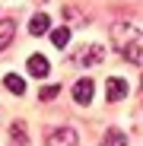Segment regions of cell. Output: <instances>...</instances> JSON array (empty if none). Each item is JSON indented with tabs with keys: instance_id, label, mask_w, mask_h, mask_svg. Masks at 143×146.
Here are the masks:
<instances>
[{
	"instance_id": "cell-1",
	"label": "cell",
	"mask_w": 143,
	"mask_h": 146,
	"mask_svg": "<svg viewBox=\"0 0 143 146\" xmlns=\"http://www.w3.org/2000/svg\"><path fill=\"white\" fill-rule=\"evenodd\" d=\"M111 48L121 54L127 64H140L143 60V32L134 29L130 22H114L111 26Z\"/></svg>"
},
{
	"instance_id": "cell-2",
	"label": "cell",
	"mask_w": 143,
	"mask_h": 146,
	"mask_svg": "<svg viewBox=\"0 0 143 146\" xmlns=\"http://www.w3.org/2000/svg\"><path fill=\"white\" fill-rule=\"evenodd\" d=\"M102 57H105L102 44H86L70 57V67H95V64H102Z\"/></svg>"
},
{
	"instance_id": "cell-3",
	"label": "cell",
	"mask_w": 143,
	"mask_h": 146,
	"mask_svg": "<svg viewBox=\"0 0 143 146\" xmlns=\"http://www.w3.org/2000/svg\"><path fill=\"white\" fill-rule=\"evenodd\" d=\"M124 95H127V83L121 76H108L105 80V99L108 102H121Z\"/></svg>"
},
{
	"instance_id": "cell-4",
	"label": "cell",
	"mask_w": 143,
	"mask_h": 146,
	"mask_svg": "<svg viewBox=\"0 0 143 146\" xmlns=\"http://www.w3.org/2000/svg\"><path fill=\"white\" fill-rule=\"evenodd\" d=\"M73 102H76V105H83V108L92 102V80H89V76L76 80V86H73Z\"/></svg>"
},
{
	"instance_id": "cell-5",
	"label": "cell",
	"mask_w": 143,
	"mask_h": 146,
	"mask_svg": "<svg viewBox=\"0 0 143 146\" xmlns=\"http://www.w3.org/2000/svg\"><path fill=\"white\" fill-rule=\"evenodd\" d=\"M48 70H51V64H48L45 54H29V73H32V76L45 80V76H48Z\"/></svg>"
},
{
	"instance_id": "cell-6",
	"label": "cell",
	"mask_w": 143,
	"mask_h": 146,
	"mask_svg": "<svg viewBox=\"0 0 143 146\" xmlns=\"http://www.w3.org/2000/svg\"><path fill=\"white\" fill-rule=\"evenodd\" d=\"M76 130L70 127H61V130H48V143H76Z\"/></svg>"
},
{
	"instance_id": "cell-7",
	"label": "cell",
	"mask_w": 143,
	"mask_h": 146,
	"mask_svg": "<svg viewBox=\"0 0 143 146\" xmlns=\"http://www.w3.org/2000/svg\"><path fill=\"white\" fill-rule=\"evenodd\" d=\"M13 35H16V22L13 19H0V51L13 41Z\"/></svg>"
},
{
	"instance_id": "cell-8",
	"label": "cell",
	"mask_w": 143,
	"mask_h": 146,
	"mask_svg": "<svg viewBox=\"0 0 143 146\" xmlns=\"http://www.w3.org/2000/svg\"><path fill=\"white\" fill-rule=\"evenodd\" d=\"M48 26H51V19H48L45 13H38V16H32V19H29V35H45V32H48Z\"/></svg>"
},
{
	"instance_id": "cell-9",
	"label": "cell",
	"mask_w": 143,
	"mask_h": 146,
	"mask_svg": "<svg viewBox=\"0 0 143 146\" xmlns=\"http://www.w3.org/2000/svg\"><path fill=\"white\" fill-rule=\"evenodd\" d=\"M7 89L13 92V95H22V92H26V80H22V76H16V73H7Z\"/></svg>"
},
{
	"instance_id": "cell-10",
	"label": "cell",
	"mask_w": 143,
	"mask_h": 146,
	"mask_svg": "<svg viewBox=\"0 0 143 146\" xmlns=\"http://www.w3.org/2000/svg\"><path fill=\"white\" fill-rule=\"evenodd\" d=\"M67 41H70V29H67V26L51 29V44H54V48H67Z\"/></svg>"
},
{
	"instance_id": "cell-11",
	"label": "cell",
	"mask_w": 143,
	"mask_h": 146,
	"mask_svg": "<svg viewBox=\"0 0 143 146\" xmlns=\"http://www.w3.org/2000/svg\"><path fill=\"white\" fill-rule=\"evenodd\" d=\"M57 92H61V86H45V89L38 92V99H41V102H51V99H57Z\"/></svg>"
},
{
	"instance_id": "cell-12",
	"label": "cell",
	"mask_w": 143,
	"mask_h": 146,
	"mask_svg": "<svg viewBox=\"0 0 143 146\" xmlns=\"http://www.w3.org/2000/svg\"><path fill=\"white\" fill-rule=\"evenodd\" d=\"M124 140H127V137H124V133H121V130H114V127H111V130H108V133H105V143H114V146H121V143H124Z\"/></svg>"
},
{
	"instance_id": "cell-13",
	"label": "cell",
	"mask_w": 143,
	"mask_h": 146,
	"mask_svg": "<svg viewBox=\"0 0 143 146\" xmlns=\"http://www.w3.org/2000/svg\"><path fill=\"white\" fill-rule=\"evenodd\" d=\"M10 137H13L16 143H26V130H22V124H19V121H16V124H13V130H10Z\"/></svg>"
}]
</instances>
